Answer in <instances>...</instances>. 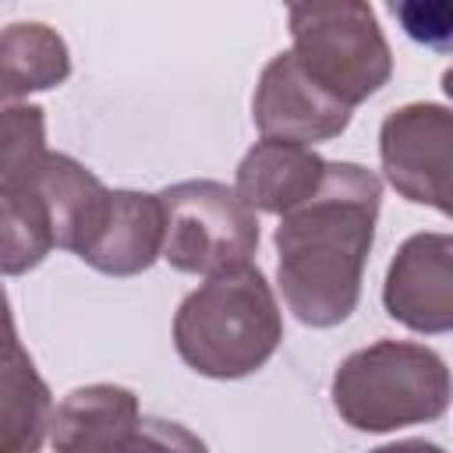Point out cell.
I'll return each mask as SVG.
<instances>
[{"label":"cell","instance_id":"cell-1","mask_svg":"<svg viewBox=\"0 0 453 453\" xmlns=\"http://www.w3.org/2000/svg\"><path fill=\"white\" fill-rule=\"evenodd\" d=\"M382 180L361 163H326L319 191L280 216L276 283L301 326L329 329L354 315L375 241Z\"/></svg>","mask_w":453,"mask_h":453},{"label":"cell","instance_id":"cell-2","mask_svg":"<svg viewBox=\"0 0 453 453\" xmlns=\"http://www.w3.org/2000/svg\"><path fill=\"white\" fill-rule=\"evenodd\" d=\"M280 340L283 315L258 265L209 276L173 315V347L205 379H244L258 372Z\"/></svg>","mask_w":453,"mask_h":453},{"label":"cell","instance_id":"cell-3","mask_svg":"<svg viewBox=\"0 0 453 453\" xmlns=\"http://www.w3.org/2000/svg\"><path fill=\"white\" fill-rule=\"evenodd\" d=\"M329 396L350 428L396 432L446 414L449 368L425 343L375 340L340 361Z\"/></svg>","mask_w":453,"mask_h":453},{"label":"cell","instance_id":"cell-4","mask_svg":"<svg viewBox=\"0 0 453 453\" xmlns=\"http://www.w3.org/2000/svg\"><path fill=\"white\" fill-rule=\"evenodd\" d=\"M290 39L301 71L350 110L393 74V50L368 4H294Z\"/></svg>","mask_w":453,"mask_h":453},{"label":"cell","instance_id":"cell-5","mask_svg":"<svg viewBox=\"0 0 453 453\" xmlns=\"http://www.w3.org/2000/svg\"><path fill=\"white\" fill-rule=\"evenodd\" d=\"M163 251L177 273L223 276L251 265L258 248V216L219 180H177L159 191Z\"/></svg>","mask_w":453,"mask_h":453},{"label":"cell","instance_id":"cell-6","mask_svg":"<svg viewBox=\"0 0 453 453\" xmlns=\"http://www.w3.org/2000/svg\"><path fill=\"white\" fill-rule=\"evenodd\" d=\"M453 117L442 103H407L379 127V159L393 191L414 205L449 216Z\"/></svg>","mask_w":453,"mask_h":453},{"label":"cell","instance_id":"cell-7","mask_svg":"<svg viewBox=\"0 0 453 453\" xmlns=\"http://www.w3.org/2000/svg\"><path fill=\"white\" fill-rule=\"evenodd\" d=\"M350 106L333 99L326 88H319L294 53H276L255 85L251 96V120L269 142H290V145H319L347 131Z\"/></svg>","mask_w":453,"mask_h":453},{"label":"cell","instance_id":"cell-8","mask_svg":"<svg viewBox=\"0 0 453 453\" xmlns=\"http://www.w3.org/2000/svg\"><path fill=\"white\" fill-rule=\"evenodd\" d=\"M382 304L386 315L396 319L400 326L425 333V336H442L453 329V237L421 230L411 234L382 283Z\"/></svg>","mask_w":453,"mask_h":453},{"label":"cell","instance_id":"cell-9","mask_svg":"<svg viewBox=\"0 0 453 453\" xmlns=\"http://www.w3.org/2000/svg\"><path fill=\"white\" fill-rule=\"evenodd\" d=\"M163 251V205L159 195L117 188L110 191L106 212L81 248V262L106 276H138Z\"/></svg>","mask_w":453,"mask_h":453},{"label":"cell","instance_id":"cell-10","mask_svg":"<svg viewBox=\"0 0 453 453\" xmlns=\"http://www.w3.org/2000/svg\"><path fill=\"white\" fill-rule=\"evenodd\" d=\"M322 173H326V159L315 149L262 138L237 163L234 191L251 212L287 216L319 191Z\"/></svg>","mask_w":453,"mask_h":453},{"label":"cell","instance_id":"cell-11","mask_svg":"<svg viewBox=\"0 0 453 453\" xmlns=\"http://www.w3.org/2000/svg\"><path fill=\"white\" fill-rule=\"evenodd\" d=\"M142 418L138 396L117 382H92L71 389L50 418L53 453H106Z\"/></svg>","mask_w":453,"mask_h":453},{"label":"cell","instance_id":"cell-12","mask_svg":"<svg viewBox=\"0 0 453 453\" xmlns=\"http://www.w3.org/2000/svg\"><path fill=\"white\" fill-rule=\"evenodd\" d=\"M28 188L39 195V202L50 216L53 244L81 255V248L92 241V234L106 212L110 188L67 152H50Z\"/></svg>","mask_w":453,"mask_h":453},{"label":"cell","instance_id":"cell-13","mask_svg":"<svg viewBox=\"0 0 453 453\" xmlns=\"http://www.w3.org/2000/svg\"><path fill=\"white\" fill-rule=\"evenodd\" d=\"M53 393L18 333L0 336V453H39L50 435Z\"/></svg>","mask_w":453,"mask_h":453},{"label":"cell","instance_id":"cell-14","mask_svg":"<svg viewBox=\"0 0 453 453\" xmlns=\"http://www.w3.org/2000/svg\"><path fill=\"white\" fill-rule=\"evenodd\" d=\"M71 74V50L64 35L42 21H11L0 28V85L18 99L64 85Z\"/></svg>","mask_w":453,"mask_h":453},{"label":"cell","instance_id":"cell-15","mask_svg":"<svg viewBox=\"0 0 453 453\" xmlns=\"http://www.w3.org/2000/svg\"><path fill=\"white\" fill-rule=\"evenodd\" d=\"M50 216L32 188L0 191V276H21L53 251Z\"/></svg>","mask_w":453,"mask_h":453},{"label":"cell","instance_id":"cell-16","mask_svg":"<svg viewBox=\"0 0 453 453\" xmlns=\"http://www.w3.org/2000/svg\"><path fill=\"white\" fill-rule=\"evenodd\" d=\"M46 156V110L25 99L0 106V191H25Z\"/></svg>","mask_w":453,"mask_h":453},{"label":"cell","instance_id":"cell-17","mask_svg":"<svg viewBox=\"0 0 453 453\" xmlns=\"http://www.w3.org/2000/svg\"><path fill=\"white\" fill-rule=\"evenodd\" d=\"M106 453H209V446L184 428L180 421L166 418H138V425Z\"/></svg>","mask_w":453,"mask_h":453},{"label":"cell","instance_id":"cell-18","mask_svg":"<svg viewBox=\"0 0 453 453\" xmlns=\"http://www.w3.org/2000/svg\"><path fill=\"white\" fill-rule=\"evenodd\" d=\"M393 14L400 18L403 32L432 50H446L449 35H453V11L449 4H400L393 7Z\"/></svg>","mask_w":453,"mask_h":453},{"label":"cell","instance_id":"cell-19","mask_svg":"<svg viewBox=\"0 0 453 453\" xmlns=\"http://www.w3.org/2000/svg\"><path fill=\"white\" fill-rule=\"evenodd\" d=\"M368 453H446V449L435 442H425V439H400V442H386V446L368 449Z\"/></svg>","mask_w":453,"mask_h":453},{"label":"cell","instance_id":"cell-20","mask_svg":"<svg viewBox=\"0 0 453 453\" xmlns=\"http://www.w3.org/2000/svg\"><path fill=\"white\" fill-rule=\"evenodd\" d=\"M14 311H11V301H7V290L0 283V336H14Z\"/></svg>","mask_w":453,"mask_h":453},{"label":"cell","instance_id":"cell-21","mask_svg":"<svg viewBox=\"0 0 453 453\" xmlns=\"http://www.w3.org/2000/svg\"><path fill=\"white\" fill-rule=\"evenodd\" d=\"M11 103H21V99H18L11 88H4V85H0V106H11Z\"/></svg>","mask_w":453,"mask_h":453}]
</instances>
